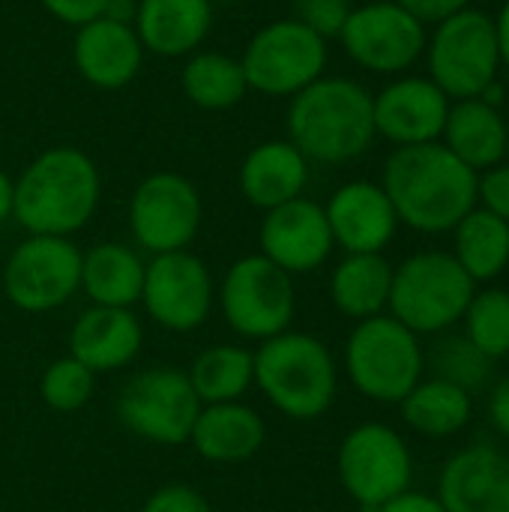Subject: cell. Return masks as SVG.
I'll list each match as a JSON object with an SVG mask.
<instances>
[{
  "mask_svg": "<svg viewBox=\"0 0 509 512\" xmlns=\"http://www.w3.org/2000/svg\"><path fill=\"white\" fill-rule=\"evenodd\" d=\"M186 375L201 405L243 402L255 384V357L243 345H210L192 360Z\"/></svg>",
  "mask_w": 509,
  "mask_h": 512,
  "instance_id": "31",
  "label": "cell"
},
{
  "mask_svg": "<svg viewBox=\"0 0 509 512\" xmlns=\"http://www.w3.org/2000/svg\"><path fill=\"white\" fill-rule=\"evenodd\" d=\"M267 441L264 417L243 402L201 405L189 444L213 465H237L252 459Z\"/></svg>",
  "mask_w": 509,
  "mask_h": 512,
  "instance_id": "25",
  "label": "cell"
},
{
  "mask_svg": "<svg viewBox=\"0 0 509 512\" xmlns=\"http://www.w3.org/2000/svg\"><path fill=\"white\" fill-rule=\"evenodd\" d=\"M144 258L138 249L123 243H96L81 252V291L93 306L132 309L141 303L144 288Z\"/></svg>",
  "mask_w": 509,
  "mask_h": 512,
  "instance_id": "26",
  "label": "cell"
},
{
  "mask_svg": "<svg viewBox=\"0 0 509 512\" xmlns=\"http://www.w3.org/2000/svg\"><path fill=\"white\" fill-rule=\"evenodd\" d=\"M147 54L189 57L213 30L210 0H138L132 21Z\"/></svg>",
  "mask_w": 509,
  "mask_h": 512,
  "instance_id": "22",
  "label": "cell"
},
{
  "mask_svg": "<svg viewBox=\"0 0 509 512\" xmlns=\"http://www.w3.org/2000/svg\"><path fill=\"white\" fill-rule=\"evenodd\" d=\"M486 411H489V423L495 426V432H498L504 441H509V375L498 378V381L492 384Z\"/></svg>",
  "mask_w": 509,
  "mask_h": 512,
  "instance_id": "40",
  "label": "cell"
},
{
  "mask_svg": "<svg viewBox=\"0 0 509 512\" xmlns=\"http://www.w3.org/2000/svg\"><path fill=\"white\" fill-rule=\"evenodd\" d=\"M495 36H498L501 66H507L509 69V0H504L501 12L495 15Z\"/></svg>",
  "mask_w": 509,
  "mask_h": 512,
  "instance_id": "42",
  "label": "cell"
},
{
  "mask_svg": "<svg viewBox=\"0 0 509 512\" xmlns=\"http://www.w3.org/2000/svg\"><path fill=\"white\" fill-rule=\"evenodd\" d=\"M93 390H96V372H90L72 354L54 360L39 378V399L60 414L81 411L93 399Z\"/></svg>",
  "mask_w": 509,
  "mask_h": 512,
  "instance_id": "34",
  "label": "cell"
},
{
  "mask_svg": "<svg viewBox=\"0 0 509 512\" xmlns=\"http://www.w3.org/2000/svg\"><path fill=\"white\" fill-rule=\"evenodd\" d=\"M102 201V177L96 162L78 147L42 150L18 174L12 192V219L27 234L72 237Z\"/></svg>",
  "mask_w": 509,
  "mask_h": 512,
  "instance_id": "2",
  "label": "cell"
},
{
  "mask_svg": "<svg viewBox=\"0 0 509 512\" xmlns=\"http://www.w3.org/2000/svg\"><path fill=\"white\" fill-rule=\"evenodd\" d=\"M141 303L153 324L171 333L198 330L216 303L210 267L189 249L153 255L144 270Z\"/></svg>",
  "mask_w": 509,
  "mask_h": 512,
  "instance_id": "15",
  "label": "cell"
},
{
  "mask_svg": "<svg viewBox=\"0 0 509 512\" xmlns=\"http://www.w3.org/2000/svg\"><path fill=\"white\" fill-rule=\"evenodd\" d=\"M210 3H237V0H210Z\"/></svg>",
  "mask_w": 509,
  "mask_h": 512,
  "instance_id": "45",
  "label": "cell"
},
{
  "mask_svg": "<svg viewBox=\"0 0 509 512\" xmlns=\"http://www.w3.org/2000/svg\"><path fill=\"white\" fill-rule=\"evenodd\" d=\"M507 132H509V120H507Z\"/></svg>",
  "mask_w": 509,
  "mask_h": 512,
  "instance_id": "46",
  "label": "cell"
},
{
  "mask_svg": "<svg viewBox=\"0 0 509 512\" xmlns=\"http://www.w3.org/2000/svg\"><path fill=\"white\" fill-rule=\"evenodd\" d=\"M402 420L411 432L441 441V438H453L459 435L468 423H471V393L441 381V378H423L402 402Z\"/></svg>",
  "mask_w": 509,
  "mask_h": 512,
  "instance_id": "28",
  "label": "cell"
},
{
  "mask_svg": "<svg viewBox=\"0 0 509 512\" xmlns=\"http://www.w3.org/2000/svg\"><path fill=\"white\" fill-rule=\"evenodd\" d=\"M354 3L351 0H294V21L315 30L327 42L342 33Z\"/></svg>",
  "mask_w": 509,
  "mask_h": 512,
  "instance_id": "35",
  "label": "cell"
},
{
  "mask_svg": "<svg viewBox=\"0 0 509 512\" xmlns=\"http://www.w3.org/2000/svg\"><path fill=\"white\" fill-rule=\"evenodd\" d=\"M51 18L69 27H81L93 18H102L108 0H39Z\"/></svg>",
  "mask_w": 509,
  "mask_h": 512,
  "instance_id": "38",
  "label": "cell"
},
{
  "mask_svg": "<svg viewBox=\"0 0 509 512\" xmlns=\"http://www.w3.org/2000/svg\"><path fill=\"white\" fill-rule=\"evenodd\" d=\"M309 168L312 162L288 138L261 141L240 165V192L252 207L267 213L306 192Z\"/></svg>",
  "mask_w": 509,
  "mask_h": 512,
  "instance_id": "23",
  "label": "cell"
},
{
  "mask_svg": "<svg viewBox=\"0 0 509 512\" xmlns=\"http://www.w3.org/2000/svg\"><path fill=\"white\" fill-rule=\"evenodd\" d=\"M141 512H213L207 498L201 492H195L192 486L183 483H171L156 489L147 504L141 507Z\"/></svg>",
  "mask_w": 509,
  "mask_h": 512,
  "instance_id": "37",
  "label": "cell"
},
{
  "mask_svg": "<svg viewBox=\"0 0 509 512\" xmlns=\"http://www.w3.org/2000/svg\"><path fill=\"white\" fill-rule=\"evenodd\" d=\"M135 12H138V0H108V6H105L102 18L132 24V21H135Z\"/></svg>",
  "mask_w": 509,
  "mask_h": 512,
  "instance_id": "43",
  "label": "cell"
},
{
  "mask_svg": "<svg viewBox=\"0 0 509 512\" xmlns=\"http://www.w3.org/2000/svg\"><path fill=\"white\" fill-rule=\"evenodd\" d=\"M345 54L375 75H405L426 54V24L396 0L354 6L336 36Z\"/></svg>",
  "mask_w": 509,
  "mask_h": 512,
  "instance_id": "13",
  "label": "cell"
},
{
  "mask_svg": "<svg viewBox=\"0 0 509 512\" xmlns=\"http://www.w3.org/2000/svg\"><path fill=\"white\" fill-rule=\"evenodd\" d=\"M477 207L495 213L509 225V159L477 174Z\"/></svg>",
  "mask_w": 509,
  "mask_h": 512,
  "instance_id": "36",
  "label": "cell"
},
{
  "mask_svg": "<svg viewBox=\"0 0 509 512\" xmlns=\"http://www.w3.org/2000/svg\"><path fill=\"white\" fill-rule=\"evenodd\" d=\"M12 192H15V180L0 168V225L12 219Z\"/></svg>",
  "mask_w": 509,
  "mask_h": 512,
  "instance_id": "44",
  "label": "cell"
},
{
  "mask_svg": "<svg viewBox=\"0 0 509 512\" xmlns=\"http://www.w3.org/2000/svg\"><path fill=\"white\" fill-rule=\"evenodd\" d=\"M426 366H432V378H441V381H450L468 393L480 390L489 384L492 378V360L474 348L468 342L465 333H441L432 345V351L426 354Z\"/></svg>",
  "mask_w": 509,
  "mask_h": 512,
  "instance_id": "33",
  "label": "cell"
},
{
  "mask_svg": "<svg viewBox=\"0 0 509 512\" xmlns=\"http://www.w3.org/2000/svg\"><path fill=\"white\" fill-rule=\"evenodd\" d=\"M345 372L366 399L399 405L423 381L426 351L417 333L384 312L354 324L345 342Z\"/></svg>",
  "mask_w": 509,
  "mask_h": 512,
  "instance_id": "6",
  "label": "cell"
},
{
  "mask_svg": "<svg viewBox=\"0 0 509 512\" xmlns=\"http://www.w3.org/2000/svg\"><path fill=\"white\" fill-rule=\"evenodd\" d=\"M441 144L471 171H486L509 156L507 117L492 96L456 99L450 105Z\"/></svg>",
  "mask_w": 509,
  "mask_h": 512,
  "instance_id": "24",
  "label": "cell"
},
{
  "mask_svg": "<svg viewBox=\"0 0 509 512\" xmlns=\"http://www.w3.org/2000/svg\"><path fill=\"white\" fill-rule=\"evenodd\" d=\"M258 249L288 276H300L324 267L336 243L324 207L300 195L264 213L258 228Z\"/></svg>",
  "mask_w": 509,
  "mask_h": 512,
  "instance_id": "17",
  "label": "cell"
},
{
  "mask_svg": "<svg viewBox=\"0 0 509 512\" xmlns=\"http://www.w3.org/2000/svg\"><path fill=\"white\" fill-rule=\"evenodd\" d=\"M375 512H447L441 504H438V498L435 495H426V492H405V495H399L396 501H390V504H384L381 510Z\"/></svg>",
  "mask_w": 509,
  "mask_h": 512,
  "instance_id": "41",
  "label": "cell"
},
{
  "mask_svg": "<svg viewBox=\"0 0 509 512\" xmlns=\"http://www.w3.org/2000/svg\"><path fill=\"white\" fill-rule=\"evenodd\" d=\"M474 291L477 285L450 252H414L393 267L387 315L417 336H441L462 321Z\"/></svg>",
  "mask_w": 509,
  "mask_h": 512,
  "instance_id": "5",
  "label": "cell"
},
{
  "mask_svg": "<svg viewBox=\"0 0 509 512\" xmlns=\"http://www.w3.org/2000/svg\"><path fill=\"white\" fill-rule=\"evenodd\" d=\"M429 78L456 99H477L498 87L501 51L495 36V18L477 6H468L435 24L426 39Z\"/></svg>",
  "mask_w": 509,
  "mask_h": 512,
  "instance_id": "7",
  "label": "cell"
},
{
  "mask_svg": "<svg viewBox=\"0 0 509 512\" xmlns=\"http://www.w3.org/2000/svg\"><path fill=\"white\" fill-rule=\"evenodd\" d=\"M204 204L195 183L174 171L144 177L129 201V231L150 255L180 252L201 231Z\"/></svg>",
  "mask_w": 509,
  "mask_h": 512,
  "instance_id": "14",
  "label": "cell"
},
{
  "mask_svg": "<svg viewBox=\"0 0 509 512\" xmlns=\"http://www.w3.org/2000/svg\"><path fill=\"white\" fill-rule=\"evenodd\" d=\"M180 90L204 111H228L243 102L249 84L237 57L222 51H195L183 63Z\"/></svg>",
  "mask_w": 509,
  "mask_h": 512,
  "instance_id": "30",
  "label": "cell"
},
{
  "mask_svg": "<svg viewBox=\"0 0 509 512\" xmlns=\"http://www.w3.org/2000/svg\"><path fill=\"white\" fill-rule=\"evenodd\" d=\"M450 105V96L429 75H396L372 96L375 135L393 147L441 141Z\"/></svg>",
  "mask_w": 509,
  "mask_h": 512,
  "instance_id": "16",
  "label": "cell"
},
{
  "mask_svg": "<svg viewBox=\"0 0 509 512\" xmlns=\"http://www.w3.org/2000/svg\"><path fill=\"white\" fill-rule=\"evenodd\" d=\"M219 309L228 327L252 342L285 333L297 312L294 276L279 270L261 252L237 258L219 285Z\"/></svg>",
  "mask_w": 509,
  "mask_h": 512,
  "instance_id": "10",
  "label": "cell"
},
{
  "mask_svg": "<svg viewBox=\"0 0 509 512\" xmlns=\"http://www.w3.org/2000/svg\"><path fill=\"white\" fill-rule=\"evenodd\" d=\"M453 258L474 285L495 282L509 267V225L495 213L474 207L453 231Z\"/></svg>",
  "mask_w": 509,
  "mask_h": 512,
  "instance_id": "29",
  "label": "cell"
},
{
  "mask_svg": "<svg viewBox=\"0 0 509 512\" xmlns=\"http://www.w3.org/2000/svg\"><path fill=\"white\" fill-rule=\"evenodd\" d=\"M381 186L399 225L420 234H447L477 207V171L441 141L396 147L384 162Z\"/></svg>",
  "mask_w": 509,
  "mask_h": 512,
  "instance_id": "1",
  "label": "cell"
},
{
  "mask_svg": "<svg viewBox=\"0 0 509 512\" xmlns=\"http://www.w3.org/2000/svg\"><path fill=\"white\" fill-rule=\"evenodd\" d=\"M144 345V327L132 309L90 306L69 333V354L90 372L105 375L129 366Z\"/></svg>",
  "mask_w": 509,
  "mask_h": 512,
  "instance_id": "21",
  "label": "cell"
},
{
  "mask_svg": "<svg viewBox=\"0 0 509 512\" xmlns=\"http://www.w3.org/2000/svg\"><path fill=\"white\" fill-rule=\"evenodd\" d=\"M462 333L474 348H480L492 363L509 357V291L507 288H483L474 291L465 315Z\"/></svg>",
  "mask_w": 509,
  "mask_h": 512,
  "instance_id": "32",
  "label": "cell"
},
{
  "mask_svg": "<svg viewBox=\"0 0 509 512\" xmlns=\"http://www.w3.org/2000/svg\"><path fill=\"white\" fill-rule=\"evenodd\" d=\"M114 408L132 435L159 447H180L192 438L201 399L195 396L186 372L153 366L123 384Z\"/></svg>",
  "mask_w": 509,
  "mask_h": 512,
  "instance_id": "11",
  "label": "cell"
},
{
  "mask_svg": "<svg viewBox=\"0 0 509 512\" xmlns=\"http://www.w3.org/2000/svg\"><path fill=\"white\" fill-rule=\"evenodd\" d=\"M324 213L333 243L345 255L384 252L399 231V216L384 186L372 180L342 183L324 204Z\"/></svg>",
  "mask_w": 509,
  "mask_h": 512,
  "instance_id": "19",
  "label": "cell"
},
{
  "mask_svg": "<svg viewBox=\"0 0 509 512\" xmlns=\"http://www.w3.org/2000/svg\"><path fill=\"white\" fill-rule=\"evenodd\" d=\"M402 9H408L417 21H423L426 27L429 24H438L462 9L471 6V0H396Z\"/></svg>",
  "mask_w": 509,
  "mask_h": 512,
  "instance_id": "39",
  "label": "cell"
},
{
  "mask_svg": "<svg viewBox=\"0 0 509 512\" xmlns=\"http://www.w3.org/2000/svg\"><path fill=\"white\" fill-rule=\"evenodd\" d=\"M144 45L132 24L93 18L75 27L72 63L78 75L96 90H120L132 84L144 66Z\"/></svg>",
  "mask_w": 509,
  "mask_h": 512,
  "instance_id": "20",
  "label": "cell"
},
{
  "mask_svg": "<svg viewBox=\"0 0 509 512\" xmlns=\"http://www.w3.org/2000/svg\"><path fill=\"white\" fill-rule=\"evenodd\" d=\"M252 357L258 390L285 417L306 423L333 408L339 396V366L318 336L285 330L264 339Z\"/></svg>",
  "mask_w": 509,
  "mask_h": 512,
  "instance_id": "4",
  "label": "cell"
},
{
  "mask_svg": "<svg viewBox=\"0 0 509 512\" xmlns=\"http://www.w3.org/2000/svg\"><path fill=\"white\" fill-rule=\"evenodd\" d=\"M336 471L345 495L360 510L375 512L411 492L414 456L408 441L393 426L363 423L342 438Z\"/></svg>",
  "mask_w": 509,
  "mask_h": 512,
  "instance_id": "9",
  "label": "cell"
},
{
  "mask_svg": "<svg viewBox=\"0 0 509 512\" xmlns=\"http://www.w3.org/2000/svg\"><path fill=\"white\" fill-rule=\"evenodd\" d=\"M288 141L318 165H345L360 159L375 135L372 93L345 75H321L291 96Z\"/></svg>",
  "mask_w": 509,
  "mask_h": 512,
  "instance_id": "3",
  "label": "cell"
},
{
  "mask_svg": "<svg viewBox=\"0 0 509 512\" xmlns=\"http://www.w3.org/2000/svg\"><path fill=\"white\" fill-rule=\"evenodd\" d=\"M81 291V249L69 237L27 234L3 264V294L21 312L66 306Z\"/></svg>",
  "mask_w": 509,
  "mask_h": 512,
  "instance_id": "12",
  "label": "cell"
},
{
  "mask_svg": "<svg viewBox=\"0 0 509 512\" xmlns=\"http://www.w3.org/2000/svg\"><path fill=\"white\" fill-rule=\"evenodd\" d=\"M390 288L393 264L384 252L345 255L330 273V300L351 321L384 315L390 306Z\"/></svg>",
  "mask_w": 509,
  "mask_h": 512,
  "instance_id": "27",
  "label": "cell"
},
{
  "mask_svg": "<svg viewBox=\"0 0 509 512\" xmlns=\"http://www.w3.org/2000/svg\"><path fill=\"white\" fill-rule=\"evenodd\" d=\"M447 512H509V453L495 444H471L453 453L435 486Z\"/></svg>",
  "mask_w": 509,
  "mask_h": 512,
  "instance_id": "18",
  "label": "cell"
},
{
  "mask_svg": "<svg viewBox=\"0 0 509 512\" xmlns=\"http://www.w3.org/2000/svg\"><path fill=\"white\" fill-rule=\"evenodd\" d=\"M330 45L294 18L264 24L243 48L240 66L249 90L291 99L327 72Z\"/></svg>",
  "mask_w": 509,
  "mask_h": 512,
  "instance_id": "8",
  "label": "cell"
}]
</instances>
